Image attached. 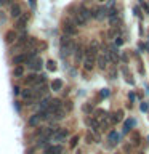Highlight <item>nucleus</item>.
Segmentation results:
<instances>
[{"label":"nucleus","mask_w":149,"mask_h":154,"mask_svg":"<svg viewBox=\"0 0 149 154\" xmlns=\"http://www.w3.org/2000/svg\"><path fill=\"white\" fill-rule=\"evenodd\" d=\"M10 14H11L13 18H16V19H18V18L23 14L21 5H19V3H13V5H11V8H10Z\"/></svg>","instance_id":"9"},{"label":"nucleus","mask_w":149,"mask_h":154,"mask_svg":"<svg viewBox=\"0 0 149 154\" xmlns=\"http://www.w3.org/2000/svg\"><path fill=\"white\" fill-rule=\"evenodd\" d=\"M47 109L50 111V112H51V116H53V112H56L58 109H61V100H51Z\"/></svg>","instance_id":"11"},{"label":"nucleus","mask_w":149,"mask_h":154,"mask_svg":"<svg viewBox=\"0 0 149 154\" xmlns=\"http://www.w3.org/2000/svg\"><path fill=\"white\" fill-rule=\"evenodd\" d=\"M96 61H98V67H99V69H106V66H108V51L101 53Z\"/></svg>","instance_id":"10"},{"label":"nucleus","mask_w":149,"mask_h":154,"mask_svg":"<svg viewBox=\"0 0 149 154\" xmlns=\"http://www.w3.org/2000/svg\"><path fill=\"white\" fill-rule=\"evenodd\" d=\"M5 21H7V14H5L3 11H0V26L5 24Z\"/></svg>","instance_id":"28"},{"label":"nucleus","mask_w":149,"mask_h":154,"mask_svg":"<svg viewBox=\"0 0 149 154\" xmlns=\"http://www.w3.org/2000/svg\"><path fill=\"white\" fill-rule=\"evenodd\" d=\"M79 14L85 19V21H88L90 16H91V11H90V10H87L85 7H82V8H79Z\"/></svg>","instance_id":"14"},{"label":"nucleus","mask_w":149,"mask_h":154,"mask_svg":"<svg viewBox=\"0 0 149 154\" xmlns=\"http://www.w3.org/2000/svg\"><path fill=\"white\" fill-rule=\"evenodd\" d=\"M77 141H79V137H74V138H72V141H71V148H75V146H77Z\"/></svg>","instance_id":"29"},{"label":"nucleus","mask_w":149,"mask_h":154,"mask_svg":"<svg viewBox=\"0 0 149 154\" xmlns=\"http://www.w3.org/2000/svg\"><path fill=\"white\" fill-rule=\"evenodd\" d=\"M72 23H74L75 26H85V23H87V21L79 14V11H77V13H74V21H72Z\"/></svg>","instance_id":"13"},{"label":"nucleus","mask_w":149,"mask_h":154,"mask_svg":"<svg viewBox=\"0 0 149 154\" xmlns=\"http://www.w3.org/2000/svg\"><path fill=\"white\" fill-rule=\"evenodd\" d=\"M72 50H74V43H72V38H69V35L61 37V53H62V56L71 55Z\"/></svg>","instance_id":"2"},{"label":"nucleus","mask_w":149,"mask_h":154,"mask_svg":"<svg viewBox=\"0 0 149 154\" xmlns=\"http://www.w3.org/2000/svg\"><path fill=\"white\" fill-rule=\"evenodd\" d=\"M47 67H48V71H56V63L53 60H50L47 63Z\"/></svg>","instance_id":"26"},{"label":"nucleus","mask_w":149,"mask_h":154,"mask_svg":"<svg viewBox=\"0 0 149 154\" xmlns=\"http://www.w3.org/2000/svg\"><path fill=\"white\" fill-rule=\"evenodd\" d=\"M45 82V75L42 74H29L27 77H24V84L26 85H40Z\"/></svg>","instance_id":"3"},{"label":"nucleus","mask_w":149,"mask_h":154,"mask_svg":"<svg viewBox=\"0 0 149 154\" xmlns=\"http://www.w3.org/2000/svg\"><path fill=\"white\" fill-rule=\"evenodd\" d=\"M95 117H96V119H104V117H106V111L98 109V111L95 112Z\"/></svg>","instance_id":"25"},{"label":"nucleus","mask_w":149,"mask_h":154,"mask_svg":"<svg viewBox=\"0 0 149 154\" xmlns=\"http://www.w3.org/2000/svg\"><path fill=\"white\" fill-rule=\"evenodd\" d=\"M29 2H31V5H32V8L35 7V0H29Z\"/></svg>","instance_id":"34"},{"label":"nucleus","mask_w":149,"mask_h":154,"mask_svg":"<svg viewBox=\"0 0 149 154\" xmlns=\"http://www.w3.org/2000/svg\"><path fill=\"white\" fill-rule=\"evenodd\" d=\"M123 119V111H115V112L112 114V124H117V122H120V120Z\"/></svg>","instance_id":"16"},{"label":"nucleus","mask_w":149,"mask_h":154,"mask_svg":"<svg viewBox=\"0 0 149 154\" xmlns=\"http://www.w3.org/2000/svg\"><path fill=\"white\" fill-rule=\"evenodd\" d=\"M84 60V50H82V47H77L75 48V61L79 63Z\"/></svg>","instance_id":"22"},{"label":"nucleus","mask_w":149,"mask_h":154,"mask_svg":"<svg viewBox=\"0 0 149 154\" xmlns=\"http://www.w3.org/2000/svg\"><path fill=\"white\" fill-rule=\"evenodd\" d=\"M109 24L112 27H119V24H120V18L117 16V14H114V16H109Z\"/></svg>","instance_id":"18"},{"label":"nucleus","mask_w":149,"mask_h":154,"mask_svg":"<svg viewBox=\"0 0 149 154\" xmlns=\"http://www.w3.org/2000/svg\"><path fill=\"white\" fill-rule=\"evenodd\" d=\"M13 74H14V77H21V75L24 74V69H23V66H16V67H14Z\"/></svg>","instance_id":"24"},{"label":"nucleus","mask_w":149,"mask_h":154,"mask_svg":"<svg viewBox=\"0 0 149 154\" xmlns=\"http://www.w3.org/2000/svg\"><path fill=\"white\" fill-rule=\"evenodd\" d=\"M61 152H62L61 144H50L43 149V154H61Z\"/></svg>","instance_id":"7"},{"label":"nucleus","mask_w":149,"mask_h":154,"mask_svg":"<svg viewBox=\"0 0 149 154\" xmlns=\"http://www.w3.org/2000/svg\"><path fill=\"white\" fill-rule=\"evenodd\" d=\"M133 125H135V120L133 119H127V120H125V124H123V133L130 132V128H132Z\"/></svg>","instance_id":"19"},{"label":"nucleus","mask_w":149,"mask_h":154,"mask_svg":"<svg viewBox=\"0 0 149 154\" xmlns=\"http://www.w3.org/2000/svg\"><path fill=\"white\" fill-rule=\"evenodd\" d=\"M27 21H29V14H21L18 19H16V24H14V27L16 29H26V26H27Z\"/></svg>","instance_id":"8"},{"label":"nucleus","mask_w":149,"mask_h":154,"mask_svg":"<svg viewBox=\"0 0 149 154\" xmlns=\"http://www.w3.org/2000/svg\"><path fill=\"white\" fill-rule=\"evenodd\" d=\"M51 98H48V96H45L43 100H40V111H45L48 108V104H50Z\"/></svg>","instance_id":"23"},{"label":"nucleus","mask_w":149,"mask_h":154,"mask_svg":"<svg viewBox=\"0 0 149 154\" xmlns=\"http://www.w3.org/2000/svg\"><path fill=\"white\" fill-rule=\"evenodd\" d=\"M99 2H106V0H99Z\"/></svg>","instance_id":"37"},{"label":"nucleus","mask_w":149,"mask_h":154,"mask_svg":"<svg viewBox=\"0 0 149 154\" xmlns=\"http://www.w3.org/2000/svg\"><path fill=\"white\" fill-rule=\"evenodd\" d=\"M16 38H18L16 31H8L7 34H5V42H7V43H13Z\"/></svg>","instance_id":"12"},{"label":"nucleus","mask_w":149,"mask_h":154,"mask_svg":"<svg viewBox=\"0 0 149 154\" xmlns=\"http://www.w3.org/2000/svg\"><path fill=\"white\" fill-rule=\"evenodd\" d=\"M27 66H29V69H32V71H40L42 66H43V61H42L40 56H35V58H32L31 61H27Z\"/></svg>","instance_id":"4"},{"label":"nucleus","mask_w":149,"mask_h":154,"mask_svg":"<svg viewBox=\"0 0 149 154\" xmlns=\"http://www.w3.org/2000/svg\"><path fill=\"white\" fill-rule=\"evenodd\" d=\"M62 88V80L61 79H55L51 82V90L53 91H59Z\"/></svg>","instance_id":"15"},{"label":"nucleus","mask_w":149,"mask_h":154,"mask_svg":"<svg viewBox=\"0 0 149 154\" xmlns=\"http://www.w3.org/2000/svg\"><path fill=\"white\" fill-rule=\"evenodd\" d=\"M96 51H98V43L91 42L90 48L84 55V69L85 71H91L95 67V64H96Z\"/></svg>","instance_id":"1"},{"label":"nucleus","mask_w":149,"mask_h":154,"mask_svg":"<svg viewBox=\"0 0 149 154\" xmlns=\"http://www.w3.org/2000/svg\"><path fill=\"white\" fill-rule=\"evenodd\" d=\"M62 31H64L66 35H75V34H77V27H75L74 23L64 21V23H62Z\"/></svg>","instance_id":"5"},{"label":"nucleus","mask_w":149,"mask_h":154,"mask_svg":"<svg viewBox=\"0 0 149 154\" xmlns=\"http://www.w3.org/2000/svg\"><path fill=\"white\" fill-rule=\"evenodd\" d=\"M108 138H109V141L112 143V144H117V143H119V140H120V135H119L117 132H111Z\"/></svg>","instance_id":"17"},{"label":"nucleus","mask_w":149,"mask_h":154,"mask_svg":"<svg viewBox=\"0 0 149 154\" xmlns=\"http://www.w3.org/2000/svg\"><path fill=\"white\" fill-rule=\"evenodd\" d=\"M64 116H66V111L64 109H58L56 112H53V119H55V120H61Z\"/></svg>","instance_id":"21"},{"label":"nucleus","mask_w":149,"mask_h":154,"mask_svg":"<svg viewBox=\"0 0 149 154\" xmlns=\"http://www.w3.org/2000/svg\"><path fill=\"white\" fill-rule=\"evenodd\" d=\"M38 124H40V117H38V114L32 116V117L29 119V125H31V127H37Z\"/></svg>","instance_id":"20"},{"label":"nucleus","mask_w":149,"mask_h":154,"mask_svg":"<svg viewBox=\"0 0 149 154\" xmlns=\"http://www.w3.org/2000/svg\"><path fill=\"white\" fill-rule=\"evenodd\" d=\"M2 3H3V0H0V5H2Z\"/></svg>","instance_id":"36"},{"label":"nucleus","mask_w":149,"mask_h":154,"mask_svg":"<svg viewBox=\"0 0 149 154\" xmlns=\"http://www.w3.org/2000/svg\"><path fill=\"white\" fill-rule=\"evenodd\" d=\"M135 13H136L138 16H141V11H139V8H135Z\"/></svg>","instance_id":"33"},{"label":"nucleus","mask_w":149,"mask_h":154,"mask_svg":"<svg viewBox=\"0 0 149 154\" xmlns=\"http://www.w3.org/2000/svg\"><path fill=\"white\" fill-rule=\"evenodd\" d=\"M87 143H95V137L91 135V132L87 133Z\"/></svg>","instance_id":"27"},{"label":"nucleus","mask_w":149,"mask_h":154,"mask_svg":"<svg viewBox=\"0 0 149 154\" xmlns=\"http://www.w3.org/2000/svg\"><path fill=\"white\" fill-rule=\"evenodd\" d=\"M5 2H7V3H11V0H5Z\"/></svg>","instance_id":"35"},{"label":"nucleus","mask_w":149,"mask_h":154,"mask_svg":"<svg viewBox=\"0 0 149 154\" xmlns=\"http://www.w3.org/2000/svg\"><path fill=\"white\" fill-rule=\"evenodd\" d=\"M67 135H69V132H67L66 128H58L56 132L53 133V140H55V141H64L67 138Z\"/></svg>","instance_id":"6"},{"label":"nucleus","mask_w":149,"mask_h":154,"mask_svg":"<svg viewBox=\"0 0 149 154\" xmlns=\"http://www.w3.org/2000/svg\"><path fill=\"white\" fill-rule=\"evenodd\" d=\"M84 111H85V112H90V111H91V106H90V104H85V106H84Z\"/></svg>","instance_id":"30"},{"label":"nucleus","mask_w":149,"mask_h":154,"mask_svg":"<svg viewBox=\"0 0 149 154\" xmlns=\"http://www.w3.org/2000/svg\"><path fill=\"white\" fill-rule=\"evenodd\" d=\"M13 91H14V95H18V93H19V87H14Z\"/></svg>","instance_id":"32"},{"label":"nucleus","mask_w":149,"mask_h":154,"mask_svg":"<svg viewBox=\"0 0 149 154\" xmlns=\"http://www.w3.org/2000/svg\"><path fill=\"white\" fill-rule=\"evenodd\" d=\"M117 38V40H115V45H120V43H122V37H115Z\"/></svg>","instance_id":"31"}]
</instances>
